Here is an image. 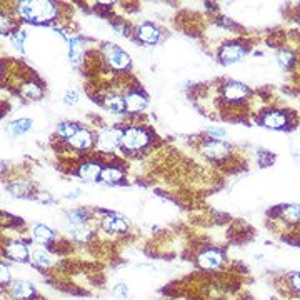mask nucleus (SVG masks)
<instances>
[{"label": "nucleus", "instance_id": "1", "mask_svg": "<svg viewBox=\"0 0 300 300\" xmlns=\"http://www.w3.org/2000/svg\"><path fill=\"white\" fill-rule=\"evenodd\" d=\"M17 12L32 24H48L59 17V5L53 2H17Z\"/></svg>", "mask_w": 300, "mask_h": 300}, {"label": "nucleus", "instance_id": "2", "mask_svg": "<svg viewBox=\"0 0 300 300\" xmlns=\"http://www.w3.org/2000/svg\"><path fill=\"white\" fill-rule=\"evenodd\" d=\"M150 144V132L145 127L135 125L130 129H124L122 137H120V147L125 152H135L144 149Z\"/></svg>", "mask_w": 300, "mask_h": 300}, {"label": "nucleus", "instance_id": "3", "mask_svg": "<svg viewBox=\"0 0 300 300\" xmlns=\"http://www.w3.org/2000/svg\"><path fill=\"white\" fill-rule=\"evenodd\" d=\"M102 52H104V60L107 62V65L115 72H124L130 67V55L115 43H104Z\"/></svg>", "mask_w": 300, "mask_h": 300}, {"label": "nucleus", "instance_id": "4", "mask_svg": "<svg viewBox=\"0 0 300 300\" xmlns=\"http://www.w3.org/2000/svg\"><path fill=\"white\" fill-rule=\"evenodd\" d=\"M202 154L212 160H223L232 154V147L220 138H209L202 144Z\"/></svg>", "mask_w": 300, "mask_h": 300}, {"label": "nucleus", "instance_id": "5", "mask_svg": "<svg viewBox=\"0 0 300 300\" xmlns=\"http://www.w3.org/2000/svg\"><path fill=\"white\" fill-rule=\"evenodd\" d=\"M247 53H249L247 47H244L242 43H237V42H230V43H225V45L222 47V50L218 52V62L223 65H232L235 64V62H240Z\"/></svg>", "mask_w": 300, "mask_h": 300}, {"label": "nucleus", "instance_id": "6", "mask_svg": "<svg viewBox=\"0 0 300 300\" xmlns=\"http://www.w3.org/2000/svg\"><path fill=\"white\" fill-rule=\"evenodd\" d=\"M124 100H125V112H129V114H138L149 104V97H147V93L142 88H130L129 92H125Z\"/></svg>", "mask_w": 300, "mask_h": 300}, {"label": "nucleus", "instance_id": "7", "mask_svg": "<svg viewBox=\"0 0 300 300\" xmlns=\"http://www.w3.org/2000/svg\"><path fill=\"white\" fill-rule=\"evenodd\" d=\"M135 37L138 42L145 43V45H157L162 40V32L152 22H144L135 29Z\"/></svg>", "mask_w": 300, "mask_h": 300}, {"label": "nucleus", "instance_id": "8", "mask_svg": "<svg viewBox=\"0 0 300 300\" xmlns=\"http://www.w3.org/2000/svg\"><path fill=\"white\" fill-rule=\"evenodd\" d=\"M250 93V88L245 84L235 82V80H228L222 87V95L227 102H242L247 98Z\"/></svg>", "mask_w": 300, "mask_h": 300}, {"label": "nucleus", "instance_id": "9", "mask_svg": "<svg viewBox=\"0 0 300 300\" xmlns=\"http://www.w3.org/2000/svg\"><path fill=\"white\" fill-rule=\"evenodd\" d=\"M222 263H223V254L215 249L204 250V252L197 257V265L204 268V270H215Z\"/></svg>", "mask_w": 300, "mask_h": 300}, {"label": "nucleus", "instance_id": "10", "mask_svg": "<svg viewBox=\"0 0 300 300\" xmlns=\"http://www.w3.org/2000/svg\"><path fill=\"white\" fill-rule=\"evenodd\" d=\"M120 137H122V130L120 129H105L104 132L98 135L97 145L100 150L112 152L117 145H120Z\"/></svg>", "mask_w": 300, "mask_h": 300}, {"label": "nucleus", "instance_id": "11", "mask_svg": "<svg viewBox=\"0 0 300 300\" xmlns=\"http://www.w3.org/2000/svg\"><path fill=\"white\" fill-rule=\"evenodd\" d=\"M104 170V165L97 160H87V162L80 164L79 165V170H77V175L84 180H88V182H98L100 178V173Z\"/></svg>", "mask_w": 300, "mask_h": 300}, {"label": "nucleus", "instance_id": "12", "mask_svg": "<svg viewBox=\"0 0 300 300\" xmlns=\"http://www.w3.org/2000/svg\"><path fill=\"white\" fill-rule=\"evenodd\" d=\"M102 228L109 234H124L127 232L129 223L124 217L117 215V214H105V217L102 218Z\"/></svg>", "mask_w": 300, "mask_h": 300}, {"label": "nucleus", "instance_id": "13", "mask_svg": "<svg viewBox=\"0 0 300 300\" xmlns=\"http://www.w3.org/2000/svg\"><path fill=\"white\" fill-rule=\"evenodd\" d=\"M98 104H102L104 109L114 114H124L125 112V100L122 95H119L117 92H107L100 97Z\"/></svg>", "mask_w": 300, "mask_h": 300}, {"label": "nucleus", "instance_id": "14", "mask_svg": "<svg viewBox=\"0 0 300 300\" xmlns=\"http://www.w3.org/2000/svg\"><path fill=\"white\" fill-rule=\"evenodd\" d=\"M19 95L27 98V100H39V98L43 97V85L35 79L25 80L19 87Z\"/></svg>", "mask_w": 300, "mask_h": 300}, {"label": "nucleus", "instance_id": "15", "mask_svg": "<svg viewBox=\"0 0 300 300\" xmlns=\"http://www.w3.org/2000/svg\"><path fill=\"white\" fill-rule=\"evenodd\" d=\"M125 180V173L122 167L119 165H104V170L100 173V178L98 182H104V183H109V185H119V183H124Z\"/></svg>", "mask_w": 300, "mask_h": 300}, {"label": "nucleus", "instance_id": "16", "mask_svg": "<svg viewBox=\"0 0 300 300\" xmlns=\"http://www.w3.org/2000/svg\"><path fill=\"white\" fill-rule=\"evenodd\" d=\"M67 142H69L70 147H74V149L77 150H90L93 144H95L93 133L90 130H87V129H82V130L75 133L74 137H70Z\"/></svg>", "mask_w": 300, "mask_h": 300}, {"label": "nucleus", "instance_id": "17", "mask_svg": "<svg viewBox=\"0 0 300 300\" xmlns=\"http://www.w3.org/2000/svg\"><path fill=\"white\" fill-rule=\"evenodd\" d=\"M287 122H289L287 115H285L284 112H279V110L267 112V114H263V117L260 119L262 125H265V127H268V129H275V130H282V129H285Z\"/></svg>", "mask_w": 300, "mask_h": 300}, {"label": "nucleus", "instance_id": "18", "mask_svg": "<svg viewBox=\"0 0 300 300\" xmlns=\"http://www.w3.org/2000/svg\"><path fill=\"white\" fill-rule=\"evenodd\" d=\"M3 252L7 254V257H10L13 262H27L29 260V250H27L25 244H22L19 240L8 242L3 249Z\"/></svg>", "mask_w": 300, "mask_h": 300}, {"label": "nucleus", "instance_id": "19", "mask_svg": "<svg viewBox=\"0 0 300 300\" xmlns=\"http://www.w3.org/2000/svg\"><path fill=\"white\" fill-rule=\"evenodd\" d=\"M35 294V287L30 282L25 280H15L10 285V295L17 300H27Z\"/></svg>", "mask_w": 300, "mask_h": 300}, {"label": "nucleus", "instance_id": "20", "mask_svg": "<svg viewBox=\"0 0 300 300\" xmlns=\"http://www.w3.org/2000/svg\"><path fill=\"white\" fill-rule=\"evenodd\" d=\"M67 42H69V57H70V62H72L74 65L82 64V60H84L82 42H80L77 37H69V39H67Z\"/></svg>", "mask_w": 300, "mask_h": 300}, {"label": "nucleus", "instance_id": "21", "mask_svg": "<svg viewBox=\"0 0 300 300\" xmlns=\"http://www.w3.org/2000/svg\"><path fill=\"white\" fill-rule=\"evenodd\" d=\"M32 125H34V122L30 119H17L7 125V130L10 135L19 137V135H24V133L29 132L30 129H32Z\"/></svg>", "mask_w": 300, "mask_h": 300}, {"label": "nucleus", "instance_id": "22", "mask_svg": "<svg viewBox=\"0 0 300 300\" xmlns=\"http://www.w3.org/2000/svg\"><path fill=\"white\" fill-rule=\"evenodd\" d=\"M32 237H34L35 242H39V244H48V242L53 240L55 234H53V232L47 225L37 223V225L34 227V230H32Z\"/></svg>", "mask_w": 300, "mask_h": 300}, {"label": "nucleus", "instance_id": "23", "mask_svg": "<svg viewBox=\"0 0 300 300\" xmlns=\"http://www.w3.org/2000/svg\"><path fill=\"white\" fill-rule=\"evenodd\" d=\"M280 217L289 223H297L300 222V205L289 204L280 207Z\"/></svg>", "mask_w": 300, "mask_h": 300}, {"label": "nucleus", "instance_id": "24", "mask_svg": "<svg viewBox=\"0 0 300 300\" xmlns=\"http://www.w3.org/2000/svg\"><path fill=\"white\" fill-rule=\"evenodd\" d=\"M80 130H82V127H80L79 124L69 122V120H65V122L59 124V127H57V132H59V135L67 138V140H69L70 137H74L75 133L80 132Z\"/></svg>", "mask_w": 300, "mask_h": 300}, {"label": "nucleus", "instance_id": "25", "mask_svg": "<svg viewBox=\"0 0 300 300\" xmlns=\"http://www.w3.org/2000/svg\"><path fill=\"white\" fill-rule=\"evenodd\" d=\"M30 258L35 265H40V267H52L53 265V258L50 254H47L45 250H34L30 254Z\"/></svg>", "mask_w": 300, "mask_h": 300}, {"label": "nucleus", "instance_id": "26", "mask_svg": "<svg viewBox=\"0 0 300 300\" xmlns=\"http://www.w3.org/2000/svg\"><path fill=\"white\" fill-rule=\"evenodd\" d=\"M87 218H88V212L85 209H75L72 212H69V215H67L69 225H85Z\"/></svg>", "mask_w": 300, "mask_h": 300}, {"label": "nucleus", "instance_id": "27", "mask_svg": "<svg viewBox=\"0 0 300 300\" xmlns=\"http://www.w3.org/2000/svg\"><path fill=\"white\" fill-rule=\"evenodd\" d=\"M277 62H279L282 69H290L295 62V55L289 48H282V50H279V53H277Z\"/></svg>", "mask_w": 300, "mask_h": 300}, {"label": "nucleus", "instance_id": "28", "mask_svg": "<svg viewBox=\"0 0 300 300\" xmlns=\"http://www.w3.org/2000/svg\"><path fill=\"white\" fill-rule=\"evenodd\" d=\"M70 234L77 242H87L90 239V230L85 225H70Z\"/></svg>", "mask_w": 300, "mask_h": 300}, {"label": "nucleus", "instance_id": "29", "mask_svg": "<svg viewBox=\"0 0 300 300\" xmlns=\"http://www.w3.org/2000/svg\"><path fill=\"white\" fill-rule=\"evenodd\" d=\"M25 32L24 30H19L13 37H10V40H12V43H13V47L15 48H19V50H22V47H24V40H25Z\"/></svg>", "mask_w": 300, "mask_h": 300}, {"label": "nucleus", "instance_id": "30", "mask_svg": "<svg viewBox=\"0 0 300 300\" xmlns=\"http://www.w3.org/2000/svg\"><path fill=\"white\" fill-rule=\"evenodd\" d=\"M64 102H65V105H75L79 102V93L75 90H69L65 93Z\"/></svg>", "mask_w": 300, "mask_h": 300}, {"label": "nucleus", "instance_id": "31", "mask_svg": "<svg viewBox=\"0 0 300 300\" xmlns=\"http://www.w3.org/2000/svg\"><path fill=\"white\" fill-rule=\"evenodd\" d=\"M0 270H2V279H0V284H2V287H5V284L10 282V270L5 267V263H2V265H0Z\"/></svg>", "mask_w": 300, "mask_h": 300}, {"label": "nucleus", "instance_id": "32", "mask_svg": "<svg viewBox=\"0 0 300 300\" xmlns=\"http://www.w3.org/2000/svg\"><path fill=\"white\" fill-rule=\"evenodd\" d=\"M290 284H292V287L300 292V272H295V274L290 277Z\"/></svg>", "mask_w": 300, "mask_h": 300}, {"label": "nucleus", "instance_id": "33", "mask_svg": "<svg viewBox=\"0 0 300 300\" xmlns=\"http://www.w3.org/2000/svg\"><path fill=\"white\" fill-rule=\"evenodd\" d=\"M114 294L119 295V297H127V294H129L127 285H124V284L117 285V287H115V290H114Z\"/></svg>", "mask_w": 300, "mask_h": 300}, {"label": "nucleus", "instance_id": "34", "mask_svg": "<svg viewBox=\"0 0 300 300\" xmlns=\"http://www.w3.org/2000/svg\"><path fill=\"white\" fill-rule=\"evenodd\" d=\"M207 132L210 133V135H215V137H218V138L223 137V135L227 133L225 130H223V129H209Z\"/></svg>", "mask_w": 300, "mask_h": 300}, {"label": "nucleus", "instance_id": "35", "mask_svg": "<svg viewBox=\"0 0 300 300\" xmlns=\"http://www.w3.org/2000/svg\"><path fill=\"white\" fill-rule=\"evenodd\" d=\"M299 22H300V20H299Z\"/></svg>", "mask_w": 300, "mask_h": 300}]
</instances>
